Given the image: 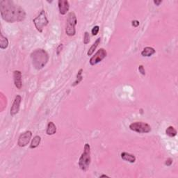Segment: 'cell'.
Instances as JSON below:
<instances>
[{
	"label": "cell",
	"instance_id": "obj_1",
	"mask_svg": "<svg viewBox=\"0 0 178 178\" xmlns=\"http://www.w3.org/2000/svg\"><path fill=\"white\" fill-rule=\"evenodd\" d=\"M0 13L2 19L8 23L21 22L26 18L25 10L10 0L0 1Z\"/></svg>",
	"mask_w": 178,
	"mask_h": 178
},
{
	"label": "cell",
	"instance_id": "obj_2",
	"mask_svg": "<svg viewBox=\"0 0 178 178\" xmlns=\"http://www.w3.org/2000/svg\"><path fill=\"white\" fill-rule=\"evenodd\" d=\"M32 65L36 70H40L43 68L49 61V55L43 49H36L31 54Z\"/></svg>",
	"mask_w": 178,
	"mask_h": 178
},
{
	"label": "cell",
	"instance_id": "obj_3",
	"mask_svg": "<svg viewBox=\"0 0 178 178\" xmlns=\"http://www.w3.org/2000/svg\"><path fill=\"white\" fill-rule=\"evenodd\" d=\"M91 162V146L89 143H86L83 153L81 154L79 159V166L81 170L86 171L89 168Z\"/></svg>",
	"mask_w": 178,
	"mask_h": 178
},
{
	"label": "cell",
	"instance_id": "obj_4",
	"mask_svg": "<svg viewBox=\"0 0 178 178\" xmlns=\"http://www.w3.org/2000/svg\"><path fill=\"white\" fill-rule=\"evenodd\" d=\"M77 24L76 15L74 12H70L68 15L66 26V34L69 36H73L76 34L75 26Z\"/></svg>",
	"mask_w": 178,
	"mask_h": 178
},
{
	"label": "cell",
	"instance_id": "obj_5",
	"mask_svg": "<svg viewBox=\"0 0 178 178\" xmlns=\"http://www.w3.org/2000/svg\"><path fill=\"white\" fill-rule=\"evenodd\" d=\"M33 22L34 25H35L36 29H37L40 33H42L43 28L46 27L49 23V21L46 16L45 11L44 10H42L40 13L38 14V16L36 17V18L34 19Z\"/></svg>",
	"mask_w": 178,
	"mask_h": 178
},
{
	"label": "cell",
	"instance_id": "obj_6",
	"mask_svg": "<svg viewBox=\"0 0 178 178\" xmlns=\"http://www.w3.org/2000/svg\"><path fill=\"white\" fill-rule=\"evenodd\" d=\"M130 129L135 132L140 133V134H146L151 132V126L147 123L143 122H135L130 125Z\"/></svg>",
	"mask_w": 178,
	"mask_h": 178
},
{
	"label": "cell",
	"instance_id": "obj_7",
	"mask_svg": "<svg viewBox=\"0 0 178 178\" xmlns=\"http://www.w3.org/2000/svg\"><path fill=\"white\" fill-rule=\"evenodd\" d=\"M107 52L104 48H101L95 54V55L93 56L90 59V64L91 66H95L96 64L99 63L101 62L105 57H107Z\"/></svg>",
	"mask_w": 178,
	"mask_h": 178
},
{
	"label": "cell",
	"instance_id": "obj_8",
	"mask_svg": "<svg viewBox=\"0 0 178 178\" xmlns=\"http://www.w3.org/2000/svg\"><path fill=\"white\" fill-rule=\"evenodd\" d=\"M32 137V132L31 131H26L20 135L18 141V145L20 147H25L29 144L30 140Z\"/></svg>",
	"mask_w": 178,
	"mask_h": 178
},
{
	"label": "cell",
	"instance_id": "obj_9",
	"mask_svg": "<svg viewBox=\"0 0 178 178\" xmlns=\"http://www.w3.org/2000/svg\"><path fill=\"white\" fill-rule=\"evenodd\" d=\"M21 101H22V97H21L20 95H16V98H15L11 108H10V113L12 116H13V115H16L17 113H18L20 108Z\"/></svg>",
	"mask_w": 178,
	"mask_h": 178
},
{
	"label": "cell",
	"instance_id": "obj_10",
	"mask_svg": "<svg viewBox=\"0 0 178 178\" xmlns=\"http://www.w3.org/2000/svg\"><path fill=\"white\" fill-rule=\"evenodd\" d=\"M58 6H59V13L61 15H66L69 11L70 4L67 0H59L58 1Z\"/></svg>",
	"mask_w": 178,
	"mask_h": 178
},
{
	"label": "cell",
	"instance_id": "obj_11",
	"mask_svg": "<svg viewBox=\"0 0 178 178\" xmlns=\"http://www.w3.org/2000/svg\"><path fill=\"white\" fill-rule=\"evenodd\" d=\"M13 80L16 87L18 89H21L22 86V72L20 70H15L13 72Z\"/></svg>",
	"mask_w": 178,
	"mask_h": 178
},
{
	"label": "cell",
	"instance_id": "obj_12",
	"mask_svg": "<svg viewBox=\"0 0 178 178\" xmlns=\"http://www.w3.org/2000/svg\"><path fill=\"white\" fill-rule=\"evenodd\" d=\"M121 158L123 159L124 161H126V162L132 163V164L135 163V162H136V156H135L134 154L123 152V153H121Z\"/></svg>",
	"mask_w": 178,
	"mask_h": 178
},
{
	"label": "cell",
	"instance_id": "obj_13",
	"mask_svg": "<svg viewBox=\"0 0 178 178\" xmlns=\"http://www.w3.org/2000/svg\"><path fill=\"white\" fill-rule=\"evenodd\" d=\"M156 52L155 50L152 47H146L141 51V55L144 57H150Z\"/></svg>",
	"mask_w": 178,
	"mask_h": 178
},
{
	"label": "cell",
	"instance_id": "obj_14",
	"mask_svg": "<svg viewBox=\"0 0 178 178\" xmlns=\"http://www.w3.org/2000/svg\"><path fill=\"white\" fill-rule=\"evenodd\" d=\"M56 132H57V127H56L55 124L53 122H49L48 127H47L46 134L49 136H51V135L56 134Z\"/></svg>",
	"mask_w": 178,
	"mask_h": 178
},
{
	"label": "cell",
	"instance_id": "obj_15",
	"mask_svg": "<svg viewBox=\"0 0 178 178\" xmlns=\"http://www.w3.org/2000/svg\"><path fill=\"white\" fill-rule=\"evenodd\" d=\"M8 46V40L7 38L4 37L3 34H0V48L1 50H5Z\"/></svg>",
	"mask_w": 178,
	"mask_h": 178
},
{
	"label": "cell",
	"instance_id": "obj_16",
	"mask_svg": "<svg viewBox=\"0 0 178 178\" xmlns=\"http://www.w3.org/2000/svg\"><path fill=\"white\" fill-rule=\"evenodd\" d=\"M100 41H101V38H98V39L95 40V42L92 45L91 48H89V51H88V52H87L88 56H91L92 54H93L94 51H95V50H96V48H98V46L99 45V44L100 43Z\"/></svg>",
	"mask_w": 178,
	"mask_h": 178
},
{
	"label": "cell",
	"instance_id": "obj_17",
	"mask_svg": "<svg viewBox=\"0 0 178 178\" xmlns=\"http://www.w3.org/2000/svg\"><path fill=\"white\" fill-rule=\"evenodd\" d=\"M40 141H41V137L40 136H34V139H32L31 145H30V148L34 149L36 147H37L40 145Z\"/></svg>",
	"mask_w": 178,
	"mask_h": 178
},
{
	"label": "cell",
	"instance_id": "obj_18",
	"mask_svg": "<svg viewBox=\"0 0 178 178\" xmlns=\"http://www.w3.org/2000/svg\"><path fill=\"white\" fill-rule=\"evenodd\" d=\"M82 72H83V69H82V68H81V69L78 71V73H77V74L76 80L73 83H72V86H76L77 85H78L79 83L83 80Z\"/></svg>",
	"mask_w": 178,
	"mask_h": 178
},
{
	"label": "cell",
	"instance_id": "obj_19",
	"mask_svg": "<svg viewBox=\"0 0 178 178\" xmlns=\"http://www.w3.org/2000/svg\"><path fill=\"white\" fill-rule=\"evenodd\" d=\"M166 134L170 137H175L177 135V130L173 127V126H169L166 129Z\"/></svg>",
	"mask_w": 178,
	"mask_h": 178
},
{
	"label": "cell",
	"instance_id": "obj_20",
	"mask_svg": "<svg viewBox=\"0 0 178 178\" xmlns=\"http://www.w3.org/2000/svg\"><path fill=\"white\" fill-rule=\"evenodd\" d=\"M90 42V36L88 31H86L84 33V36H83V43L85 45L89 44Z\"/></svg>",
	"mask_w": 178,
	"mask_h": 178
},
{
	"label": "cell",
	"instance_id": "obj_21",
	"mask_svg": "<svg viewBox=\"0 0 178 178\" xmlns=\"http://www.w3.org/2000/svg\"><path fill=\"white\" fill-rule=\"evenodd\" d=\"M100 31V27L99 26H95L93 29L91 30V33H92V35L93 36H97L98 32Z\"/></svg>",
	"mask_w": 178,
	"mask_h": 178
},
{
	"label": "cell",
	"instance_id": "obj_22",
	"mask_svg": "<svg viewBox=\"0 0 178 178\" xmlns=\"http://www.w3.org/2000/svg\"><path fill=\"white\" fill-rule=\"evenodd\" d=\"M173 162V159H171V158L167 159L166 162H165V165H166V166H171V165H172Z\"/></svg>",
	"mask_w": 178,
	"mask_h": 178
},
{
	"label": "cell",
	"instance_id": "obj_23",
	"mask_svg": "<svg viewBox=\"0 0 178 178\" xmlns=\"http://www.w3.org/2000/svg\"><path fill=\"white\" fill-rule=\"evenodd\" d=\"M139 72H141V74H143V75H145V70L144 67H143V66H142V65L139 66Z\"/></svg>",
	"mask_w": 178,
	"mask_h": 178
},
{
	"label": "cell",
	"instance_id": "obj_24",
	"mask_svg": "<svg viewBox=\"0 0 178 178\" xmlns=\"http://www.w3.org/2000/svg\"><path fill=\"white\" fill-rule=\"evenodd\" d=\"M63 44H60L57 47V55H59L60 54V53L61 52L62 50H63Z\"/></svg>",
	"mask_w": 178,
	"mask_h": 178
},
{
	"label": "cell",
	"instance_id": "obj_25",
	"mask_svg": "<svg viewBox=\"0 0 178 178\" xmlns=\"http://www.w3.org/2000/svg\"><path fill=\"white\" fill-rule=\"evenodd\" d=\"M132 25L133 27H137L139 25V22L138 20H133L132 22Z\"/></svg>",
	"mask_w": 178,
	"mask_h": 178
},
{
	"label": "cell",
	"instance_id": "obj_26",
	"mask_svg": "<svg viewBox=\"0 0 178 178\" xmlns=\"http://www.w3.org/2000/svg\"><path fill=\"white\" fill-rule=\"evenodd\" d=\"M153 2H154V4H155L156 6H159L160 4H162L163 1H162V0H159V1H157V0H154V1Z\"/></svg>",
	"mask_w": 178,
	"mask_h": 178
},
{
	"label": "cell",
	"instance_id": "obj_27",
	"mask_svg": "<svg viewBox=\"0 0 178 178\" xmlns=\"http://www.w3.org/2000/svg\"><path fill=\"white\" fill-rule=\"evenodd\" d=\"M109 177V176H108V175H100V177Z\"/></svg>",
	"mask_w": 178,
	"mask_h": 178
}]
</instances>
